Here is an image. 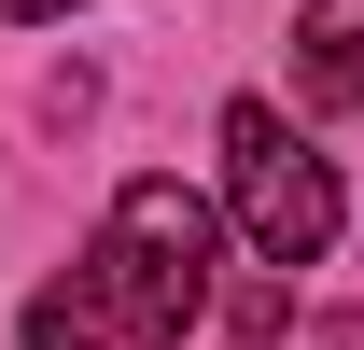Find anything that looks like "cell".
Segmentation results:
<instances>
[{"label":"cell","instance_id":"6da1fadb","mask_svg":"<svg viewBox=\"0 0 364 350\" xmlns=\"http://www.w3.org/2000/svg\"><path fill=\"white\" fill-rule=\"evenodd\" d=\"M210 196H182L168 169H140L127 196H112V224H98V295H112V336L127 350H182L196 336V308H210Z\"/></svg>","mask_w":364,"mask_h":350},{"label":"cell","instance_id":"7a4b0ae2","mask_svg":"<svg viewBox=\"0 0 364 350\" xmlns=\"http://www.w3.org/2000/svg\"><path fill=\"white\" fill-rule=\"evenodd\" d=\"M225 169H238V238H252L267 266H322V238H336V169L280 127L267 98L225 112Z\"/></svg>","mask_w":364,"mask_h":350},{"label":"cell","instance_id":"3957f363","mask_svg":"<svg viewBox=\"0 0 364 350\" xmlns=\"http://www.w3.org/2000/svg\"><path fill=\"white\" fill-rule=\"evenodd\" d=\"M294 85L322 112H364V0H309L294 14Z\"/></svg>","mask_w":364,"mask_h":350},{"label":"cell","instance_id":"277c9868","mask_svg":"<svg viewBox=\"0 0 364 350\" xmlns=\"http://www.w3.org/2000/svg\"><path fill=\"white\" fill-rule=\"evenodd\" d=\"M98 336H112L98 266H70V280H43V295H28V350H98Z\"/></svg>","mask_w":364,"mask_h":350},{"label":"cell","instance_id":"5b68a950","mask_svg":"<svg viewBox=\"0 0 364 350\" xmlns=\"http://www.w3.org/2000/svg\"><path fill=\"white\" fill-rule=\"evenodd\" d=\"M0 14H70V0H0Z\"/></svg>","mask_w":364,"mask_h":350},{"label":"cell","instance_id":"8992f818","mask_svg":"<svg viewBox=\"0 0 364 350\" xmlns=\"http://www.w3.org/2000/svg\"><path fill=\"white\" fill-rule=\"evenodd\" d=\"M252 350H267V336H252Z\"/></svg>","mask_w":364,"mask_h":350}]
</instances>
